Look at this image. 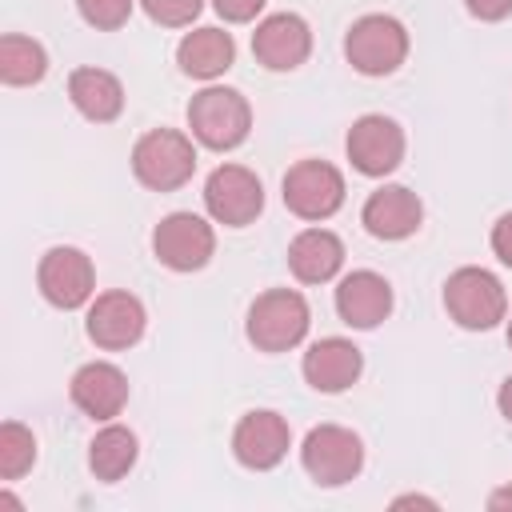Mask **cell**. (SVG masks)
Wrapping results in <instances>:
<instances>
[{
  "label": "cell",
  "mask_w": 512,
  "mask_h": 512,
  "mask_svg": "<svg viewBox=\"0 0 512 512\" xmlns=\"http://www.w3.org/2000/svg\"><path fill=\"white\" fill-rule=\"evenodd\" d=\"M204 208L224 228H244L264 212V184L244 164H220L204 180Z\"/></svg>",
  "instance_id": "ba28073f"
},
{
  "label": "cell",
  "mask_w": 512,
  "mask_h": 512,
  "mask_svg": "<svg viewBox=\"0 0 512 512\" xmlns=\"http://www.w3.org/2000/svg\"><path fill=\"white\" fill-rule=\"evenodd\" d=\"M48 72V52L44 44H36L32 36H20V32H8L0 40V80L8 88H28V84H40Z\"/></svg>",
  "instance_id": "603a6c76"
},
{
  "label": "cell",
  "mask_w": 512,
  "mask_h": 512,
  "mask_svg": "<svg viewBox=\"0 0 512 512\" xmlns=\"http://www.w3.org/2000/svg\"><path fill=\"white\" fill-rule=\"evenodd\" d=\"M344 56L360 76H392L408 56V28L396 16L368 12L348 28Z\"/></svg>",
  "instance_id": "5b68a950"
},
{
  "label": "cell",
  "mask_w": 512,
  "mask_h": 512,
  "mask_svg": "<svg viewBox=\"0 0 512 512\" xmlns=\"http://www.w3.org/2000/svg\"><path fill=\"white\" fill-rule=\"evenodd\" d=\"M508 348H512V320H508Z\"/></svg>",
  "instance_id": "d6a6232c"
},
{
  "label": "cell",
  "mask_w": 512,
  "mask_h": 512,
  "mask_svg": "<svg viewBox=\"0 0 512 512\" xmlns=\"http://www.w3.org/2000/svg\"><path fill=\"white\" fill-rule=\"evenodd\" d=\"M392 312V284L372 272V268H356L348 272L340 284H336V316L348 324V328H376L384 324Z\"/></svg>",
  "instance_id": "9a60e30c"
},
{
  "label": "cell",
  "mask_w": 512,
  "mask_h": 512,
  "mask_svg": "<svg viewBox=\"0 0 512 512\" xmlns=\"http://www.w3.org/2000/svg\"><path fill=\"white\" fill-rule=\"evenodd\" d=\"M288 444H292V428L280 412L272 408H256V412H244L232 428V456L252 468V472H268L276 468L284 456H288Z\"/></svg>",
  "instance_id": "4fadbf2b"
},
{
  "label": "cell",
  "mask_w": 512,
  "mask_h": 512,
  "mask_svg": "<svg viewBox=\"0 0 512 512\" xmlns=\"http://www.w3.org/2000/svg\"><path fill=\"white\" fill-rule=\"evenodd\" d=\"M284 208L300 220H328L344 204V176L328 160H296L280 184Z\"/></svg>",
  "instance_id": "52a82bcc"
},
{
  "label": "cell",
  "mask_w": 512,
  "mask_h": 512,
  "mask_svg": "<svg viewBox=\"0 0 512 512\" xmlns=\"http://www.w3.org/2000/svg\"><path fill=\"white\" fill-rule=\"evenodd\" d=\"M68 100L92 124H112L124 112V84L108 68H76L68 76Z\"/></svg>",
  "instance_id": "ffe728a7"
},
{
  "label": "cell",
  "mask_w": 512,
  "mask_h": 512,
  "mask_svg": "<svg viewBox=\"0 0 512 512\" xmlns=\"http://www.w3.org/2000/svg\"><path fill=\"white\" fill-rule=\"evenodd\" d=\"M140 8H144L148 20H156L160 28H188V24L200 16L204 0H140Z\"/></svg>",
  "instance_id": "484cf974"
},
{
  "label": "cell",
  "mask_w": 512,
  "mask_h": 512,
  "mask_svg": "<svg viewBox=\"0 0 512 512\" xmlns=\"http://www.w3.org/2000/svg\"><path fill=\"white\" fill-rule=\"evenodd\" d=\"M136 456H140L136 432L124 428V424H112V420H108V424L92 436V444H88V468H92L96 480H104V484L128 476L132 464H136Z\"/></svg>",
  "instance_id": "7402d4cb"
},
{
  "label": "cell",
  "mask_w": 512,
  "mask_h": 512,
  "mask_svg": "<svg viewBox=\"0 0 512 512\" xmlns=\"http://www.w3.org/2000/svg\"><path fill=\"white\" fill-rule=\"evenodd\" d=\"M312 312L296 288H268L248 304L244 332L260 352H288L308 336Z\"/></svg>",
  "instance_id": "7a4b0ae2"
},
{
  "label": "cell",
  "mask_w": 512,
  "mask_h": 512,
  "mask_svg": "<svg viewBox=\"0 0 512 512\" xmlns=\"http://www.w3.org/2000/svg\"><path fill=\"white\" fill-rule=\"evenodd\" d=\"M300 372H304V380L316 388V392H344V388H352L356 380H360V372H364V356H360V348L352 344V340H344V336H324V340H316V344H308V352H304V360H300Z\"/></svg>",
  "instance_id": "e0dca14e"
},
{
  "label": "cell",
  "mask_w": 512,
  "mask_h": 512,
  "mask_svg": "<svg viewBox=\"0 0 512 512\" xmlns=\"http://www.w3.org/2000/svg\"><path fill=\"white\" fill-rule=\"evenodd\" d=\"M344 152L352 160V168L360 176H388L400 168L404 160V128L392 120V116H380V112H368L360 116L348 136H344Z\"/></svg>",
  "instance_id": "8fae6325"
},
{
  "label": "cell",
  "mask_w": 512,
  "mask_h": 512,
  "mask_svg": "<svg viewBox=\"0 0 512 512\" xmlns=\"http://www.w3.org/2000/svg\"><path fill=\"white\" fill-rule=\"evenodd\" d=\"M68 396L84 416L116 420L124 412V404H128V376L108 360H92V364L76 368V376L68 384Z\"/></svg>",
  "instance_id": "2e32d148"
},
{
  "label": "cell",
  "mask_w": 512,
  "mask_h": 512,
  "mask_svg": "<svg viewBox=\"0 0 512 512\" xmlns=\"http://www.w3.org/2000/svg\"><path fill=\"white\" fill-rule=\"evenodd\" d=\"M36 464V436L20 420L0 424V480H20Z\"/></svg>",
  "instance_id": "cb8c5ba5"
},
{
  "label": "cell",
  "mask_w": 512,
  "mask_h": 512,
  "mask_svg": "<svg viewBox=\"0 0 512 512\" xmlns=\"http://www.w3.org/2000/svg\"><path fill=\"white\" fill-rule=\"evenodd\" d=\"M196 172V148L192 136L176 128H152L132 148V176L152 192H176Z\"/></svg>",
  "instance_id": "3957f363"
},
{
  "label": "cell",
  "mask_w": 512,
  "mask_h": 512,
  "mask_svg": "<svg viewBox=\"0 0 512 512\" xmlns=\"http://www.w3.org/2000/svg\"><path fill=\"white\" fill-rule=\"evenodd\" d=\"M308 52H312V28L296 12H272L252 32V56L268 72H292L308 60Z\"/></svg>",
  "instance_id": "5bb4252c"
},
{
  "label": "cell",
  "mask_w": 512,
  "mask_h": 512,
  "mask_svg": "<svg viewBox=\"0 0 512 512\" xmlns=\"http://www.w3.org/2000/svg\"><path fill=\"white\" fill-rule=\"evenodd\" d=\"M496 404H500V416L512 424V376L500 384V392H496Z\"/></svg>",
  "instance_id": "4dcf8cb0"
},
{
  "label": "cell",
  "mask_w": 512,
  "mask_h": 512,
  "mask_svg": "<svg viewBox=\"0 0 512 512\" xmlns=\"http://www.w3.org/2000/svg\"><path fill=\"white\" fill-rule=\"evenodd\" d=\"M464 8H468L476 20L496 24V20H504V16L512 12V0H464Z\"/></svg>",
  "instance_id": "f1b7e54d"
},
{
  "label": "cell",
  "mask_w": 512,
  "mask_h": 512,
  "mask_svg": "<svg viewBox=\"0 0 512 512\" xmlns=\"http://www.w3.org/2000/svg\"><path fill=\"white\" fill-rule=\"evenodd\" d=\"M408 504H420V508H436V500H428V496H400V500H392V508H408Z\"/></svg>",
  "instance_id": "1f68e13d"
},
{
  "label": "cell",
  "mask_w": 512,
  "mask_h": 512,
  "mask_svg": "<svg viewBox=\"0 0 512 512\" xmlns=\"http://www.w3.org/2000/svg\"><path fill=\"white\" fill-rule=\"evenodd\" d=\"M152 252L172 272H196L216 252V232L196 212H168L152 232Z\"/></svg>",
  "instance_id": "30bf717a"
},
{
  "label": "cell",
  "mask_w": 512,
  "mask_h": 512,
  "mask_svg": "<svg viewBox=\"0 0 512 512\" xmlns=\"http://www.w3.org/2000/svg\"><path fill=\"white\" fill-rule=\"evenodd\" d=\"M420 220H424V204H420V196H416L412 188H404V184H384V188H376V192L364 200V208H360V224H364L376 240H404V236H412V232L420 228Z\"/></svg>",
  "instance_id": "ac0fdd59"
},
{
  "label": "cell",
  "mask_w": 512,
  "mask_h": 512,
  "mask_svg": "<svg viewBox=\"0 0 512 512\" xmlns=\"http://www.w3.org/2000/svg\"><path fill=\"white\" fill-rule=\"evenodd\" d=\"M188 128L192 136L212 152H232L252 132V108L236 88L208 84L188 104Z\"/></svg>",
  "instance_id": "6da1fadb"
},
{
  "label": "cell",
  "mask_w": 512,
  "mask_h": 512,
  "mask_svg": "<svg viewBox=\"0 0 512 512\" xmlns=\"http://www.w3.org/2000/svg\"><path fill=\"white\" fill-rule=\"evenodd\" d=\"M300 464L320 488H340L364 468V444L344 424H320L304 436Z\"/></svg>",
  "instance_id": "8992f818"
},
{
  "label": "cell",
  "mask_w": 512,
  "mask_h": 512,
  "mask_svg": "<svg viewBox=\"0 0 512 512\" xmlns=\"http://www.w3.org/2000/svg\"><path fill=\"white\" fill-rule=\"evenodd\" d=\"M232 60H236V44L224 28H196L176 44V64L192 80H216L232 68Z\"/></svg>",
  "instance_id": "44dd1931"
},
{
  "label": "cell",
  "mask_w": 512,
  "mask_h": 512,
  "mask_svg": "<svg viewBox=\"0 0 512 512\" xmlns=\"http://www.w3.org/2000/svg\"><path fill=\"white\" fill-rule=\"evenodd\" d=\"M488 508H492V512H508V508H512V484L496 488V492L488 496Z\"/></svg>",
  "instance_id": "f546056e"
},
{
  "label": "cell",
  "mask_w": 512,
  "mask_h": 512,
  "mask_svg": "<svg viewBox=\"0 0 512 512\" xmlns=\"http://www.w3.org/2000/svg\"><path fill=\"white\" fill-rule=\"evenodd\" d=\"M444 308L460 328L488 332L508 316V296H504V284L488 268L468 264L444 280Z\"/></svg>",
  "instance_id": "277c9868"
},
{
  "label": "cell",
  "mask_w": 512,
  "mask_h": 512,
  "mask_svg": "<svg viewBox=\"0 0 512 512\" xmlns=\"http://www.w3.org/2000/svg\"><path fill=\"white\" fill-rule=\"evenodd\" d=\"M492 252L500 264L512 268V212H504L496 224H492Z\"/></svg>",
  "instance_id": "83f0119b"
},
{
  "label": "cell",
  "mask_w": 512,
  "mask_h": 512,
  "mask_svg": "<svg viewBox=\"0 0 512 512\" xmlns=\"http://www.w3.org/2000/svg\"><path fill=\"white\" fill-rule=\"evenodd\" d=\"M132 4H136V0H76L84 24H92V28H100V32L124 28L128 16H132Z\"/></svg>",
  "instance_id": "d4e9b609"
},
{
  "label": "cell",
  "mask_w": 512,
  "mask_h": 512,
  "mask_svg": "<svg viewBox=\"0 0 512 512\" xmlns=\"http://www.w3.org/2000/svg\"><path fill=\"white\" fill-rule=\"evenodd\" d=\"M340 264H344V244L328 228H304L288 244V272L300 284H324L340 272Z\"/></svg>",
  "instance_id": "d6986e66"
},
{
  "label": "cell",
  "mask_w": 512,
  "mask_h": 512,
  "mask_svg": "<svg viewBox=\"0 0 512 512\" xmlns=\"http://www.w3.org/2000/svg\"><path fill=\"white\" fill-rule=\"evenodd\" d=\"M144 304L124 292V288H112V292H100L92 304H88V316H84V328H88V340L104 352H120V348H132L140 336H144Z\"/></svg>",
  "instance_id": "7c38bea8"
},
{
  "label": "cell",
  "mask_w": 512,
  "mask_h": 512,
  "mask_svg": "<svg viewBox=\"0 0 512 512\" xmlns=\"http://www.w3.org/2000/svg\"><path fill=\"white\" fill-rule=\"evenodd\" d=\"M212 8H216L228 24H248V20H256V16H260L264 0H212Z\"/></svg>",
  "instance_id": "4316f807"
},
{
  "label": "cell",
  "mask_w": 512,
  "mask_h": 512,
  "mask_svg": "<svg viewBox=\"0 0 512 512\" xmlns=\"http://www.w3.org/2000/svg\"><path fill=\"white\" fill-rule=\"evenodd\" d=\"M36 288H40V296L52 308L72 312V308H80V304L92 300V292H96V268H92V260L80 248L56 244L36 264Z\"/></svg>",
  "instance_id": "9c48e42d"
}]
</instances>
